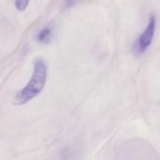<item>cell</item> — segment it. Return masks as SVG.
Masks as SVG:
<instances>
[{"label":"cell","instance_id":"obj_4","mask_svg":"<svg viewBox=\"0 0 160 160\" xmlns=\"http://www.w3.org/2000/svg\"><path fill=\"white\" fill-rule=\"evenodd\" d=\"M28 4H29V0H15V7L19 11L25 10Z\"/></svg>","mask_w":160,"mask_h":160},{"label":"cell","instance_id":"obj_2","mask_svg":"<svg viewBox=\"0 0 160 160\" xmlns=\"http://www.w3.org/2000/svg\"><path fill=\"white\" fill-rule=\"evenodd\" d=\"M155 32H156V17L153 15L150 17L146 28L141 34V36L139 37V38L136 42L135 50L137 52L142 53L148 49V47L151 45L153 39H154Z\"/></svg>","mask_w":160,"mask_h":160},{"label":"cell","instance_id":"obj_1","mask_svg":"<svg viewBox=\"0 0 160 160\" xmlns=\"http://www.w3.org/2000/svg\"><path fill=\"white\" fill-rule=\"evenodd\" d=\"M48 77V68L47 64L44 60L38 58L34 63L33 73L25 84V86L21 89L13 98V102L15 105L21 106L24 105L37 96L40 94L43 90Z\"/></svg>","mask_w":160,"mask_h":160},{"label":"cell","instance_id":"obj_3","mask_svg":"<svg viewBox=\"0 0 160 160\" xmlns=\"http://www.w3.org/2000/svg\"><path fill=\"white\" fill-rule=\"evenodd\" d=\"M52 38V31L49 27L43 28L38 34V40L40 43H48Z\"/></svg>","mask_w":160,"mask_h":160},{"label":"cell","instance_id":"obj_5","mask_svg":"<svg viewBox=\"0 0 160 160\" xmlns=\"http://www.w3.org/2000/svg\"><path fill=\"white\" fill-rule=\"evenodd\" d=\"M75 2H76V0H66V5H67L68 7H70V6H72Z\"/></svg>","mask_w":160,"mask_h":160}]
</instances>
